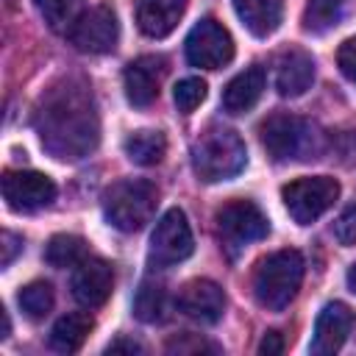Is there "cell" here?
Instances as JSON below:
<instances>
[{"instance_id": "1", "label": "cell", "mask_w": 356, "mask_h": 356, "mask_svg": "<svg viewBox=\"0 0 356 356\" xmlns=\"http://www.w3.org/2000/svg\"><path fill=\"white\" fill-rule=\"evenodd\" d=\"M33 125L42 147L61 161H78L100 142V120L92 92L78 78H64L42 95Z\"/></svg>"}, {"instance_id": "2", "label": "cell", "mask_w": 356, "mask_h": 356, "mask_svg": "<svg viewBox=\"0 0 356 356\" xmlns=\"http://www.w3.org/2000/svg\"><path fill=\"white\" fill-rule=\"evenodd\" d=\"M248 164L245 142L236 131L211 125L192 142V170L200 181L217 184L239 175Z\"/></svg>"}, {"instance_id": "3", "label": "cell", "mask_w": 356, "mask_h": 356, "mask_svg": "<svg viewBox=\"0 0 356 356\" xmlns=\"http://www.w3.org/2000/svg\"><path fill=\"white\" fill-rule=\"evenodd\" d=\"M300 281H303V256L292 248L275 250L259 261L253 273V295L259 306L270 312H281L295 300Z\"/></svg>"}, {"instance_id": "4", "label": "cell", "mask_w": 356, "mask_h": 356, "mask_svg": "<svg viewBox=\"0 0 356 356\" xmlns=\"http://www.w3.org/2000/svg\"><path fill=\"white\" fill-rule=\"evenodd\" d=\"M156 203H159V189L153 181L145 178H125L103 192V214L108 225H114L122 234H134L145 228L156 211Z\"/></svg>"}, {"instance_id": "5", "label": "cell", "mask_w": 356, "mask_h": 356, "mask_svg": "<svg viewBox=\"0 0 356 356\" xmlns=\"http://www.w3.org/2000/svg\"><path fill=\"white\" fill-rule=\"evenodd\" d=\"M337 197H339V181L328 175L295 178L281 189V200L298 225H312L314 220H320L337 203Z\"/></svg>"}, {"instance_id": "6", "label": "cell", "mask_w": 356, "mask_h": 356, "mask_svg": "<svg viewBox=\"0 0 356 356\" xmlns=\"http://www.w3.org/2000/svg\"><path fill=\"white\" fill-rule=\"evenodd\" d=\"M217 222V236L222 242V248L234 256L242 248H248L256 239H264L270 231V222L264 217V211L253 203V200H228L217 209L214 214Z\"/></svg>"}, {"instance_id": "7", "label": "cell", "mask_w": 356, "mask_h": 356, "mask_svg": "<svg viewBox=\"0 0 356 356\" xmlns=\"http://www.w3.org/2000/svg\"><path fill=\"white\" fill-rule=\"evenodd\" d=\"M312 125L295 114H270L259 125V139L261 147L273 161H292V159H306L312 150Z\"/></svg>"}, {"instance_id": "8", "label": "cell", "mask_w": 356, "mask_h": 356, "mask_svg": "<svg viewBox=\"0 0 356 356\" xmlns=\"http://www.w3.org/2000/svg\"><path fill=\"white\" fill-rule=\"evenodd\" d=\"M192 250H195V239L186 214L181 209H167L150 234V250H147L150 267H172L189 259Z\"/></svg>"}, {"instance_id": "9", "label": "cell", "mask_w": 356, "mask_h": 356, "mask_svg": "<svg viewBox=\"0 0 356 356\" xmlns=\"http://www.w3.org/2000/svg\"><path fill=\"white\" fill-rule=\"evenodd\" d=\"M186 61L200 70H220L234 58V39L231 33L211 17L200 19L186 36Z\"/></svg>"}, {"instance_id": "10", "label": "cell", "mask_w": 356, "mask_h": 356, "mask_svg": "<svg viewBox=\"0 0 356 356\" xmlns=\"http://www.w3.org/2000/svg\"><path fill=\"white\" fill-rule=\"evenodd\" d=\"M70 42L81 50V53H111L120 42V22L111 6H95L83 14H78V19L72 22V28L67 31Z\"/></svg>"}, {"instance_id": "11", "label": "cell", "mask_w": 356, "mask_h": 356, "mask_svg": "<svg viewBox=\"0 0 356 356\" xmlns=\"http://www.w3.org/2000/svg\"><path fill=\"white\" fill-rule=\"evenodd\" d=\"M3 197L14 211H39L56 200V184L36 170H8L3 175Z\"/></svg>"}, {"instance_id": "12", "label": "cell", "mask_w": 356, "mask_h": 356, "mask_svg": "<svg viewBox=\"0 0 356 356\" xmlns=\"http://www.w3.org/2000/svg\"><path fill=\"white\" fill-rule=\"evenodd\" d=\"M164 78H167V58L139 56L136 61H131L122 72V86H125L128 103L136 108H147L159 97Z\"/></svg>"}, {"instance_id": "13", "label": "cell", "mask_w": 356, "mask_h": 356, "mask_svg": "<svg viewBox=\"0 0 356 356\" xmlns=\"http://www.w3.org/2000/svg\"><path fill=\"white\" fill-rule=\"evenodd\" d=\"M353 323H356V317H353V312H350L348 303H339V300L325 303L323 312H320L317 320H314V334H312L309 350H312L314 356L337 353V350L345 345V339H348Z\"/></svg>"}, {"instance_id": "14", "label": "cell", "mask_w": 356, "mask_h": 356, "mask_svg": "<svg viewBox=\"0 0 356 356\" xmlns=\"http://www.w3.org/2000/svg\"><path fill=\"white\" fill-rule=\"evenodd\" d=\"M72 298L86 306V309H95V306H103L111 295V286H114V273H111V264L106 259H97V256H86L81 264H75V273H72Z\"/></svg>"}, {"instance_id": "15", "label": "cell", "mask_w": 356, "mask_h": 356, "mask_svg": "<svg viewBox=\"0 0 356 356\" xmlns=\"http://www.w3.org/2000/svg\"><path fill=\"white\" fill-rule=\"evenodd\" d=\"M178 309L189 320L211 325L225 312V295H222L220 284H214L209 278H195V281H186L184 289L178 292Z\"/></svg>"}, {"instance_id": "16", "label": "cell", "mask_w": 356, "mask_h": 356, "mask_svg": "<svg viewBox=\"0 0 356 356\" xmlns=\"http://www.w3.org/2000/svg\"><path fill=\"white\" fill-rule=\"evenodd\" d=\"M314 81V61L306 50L292 47L278 56L275 64V89L281 97H300Z\"/></svg>"}, {"instance_id": "17", "label": "cell", "mask_w": 356, "mask_h": 356, "mask_svg": "<svg viewBox=\"0 0 356 356\" xmlns=\"http://www.w3.org/2000/svg\"><path fill=\"white\" fill-rule=\"evenodd\" d=\"M189 0H136V25L150 39L172 33L186 11Z\"/></svg>"}, {"instance_id": "18", "label": "cell", "mask_w": 356, "mask_h": 356, "mask_svg": "<svg viewBox=\"0 0 356 356\" xmlns=\"http://www.w3.org/2000/svg\"><path fill=\"white\" fill-rule=\"evenodd\" d=\"M264 81L267 78H264V70L259 64L242 70L222 89V108L228 114H245V111H250L259 103L261 92H264Z\"/></svg>"}, {"instance_id": "19", "label": "cell", "mask_w": 356, "mask_h": 356, "mask_svg": "<svg viewBox=\"0 0 356 356\" xmlns=\"http://www.w3.org/2000/svg\"><path fill=\"white\" fill-rule=\"evenodd\" d=\"M234 8H236V17L242 19V25L259 39L275 33L281 25V17H284L281 0H234Z\"/></svg>"}, {"instance_id": "20", "label": "cell", "mask_w": 356, "mask_h": 356, "mask_svg": "<svg viewBox=\"0 0 356 356\" xmlns=\"http://www.w3.org/2000/svg\"><path fill=\"white\" fill-rule=\"evenodd\" d=\"M92 325H95L92 317L83 312H72V314L58 317L53 331H50V348L58 353H75L86 342Z\"/></svg>"}, {"instance_id": "21", "label": "cell", "mask_w": 356, "mask_h": 356, "mask_svg": "<svg viewBox=\"0 0 356 356\" xmlns=\"http://www.w3.org/2000/svg\"><path fill=\"white\" fill-rule=\"evenodd\" d=\"M125 156L139 167H153L167 153V139L161 131H134L122 142Z\"/></svg>"}, {"instance_id": "22", "label": "cell", "mask_w": 356, "mask_h": 356, "mask_svg": "<svg viewBox=\"0 0 356 356\" xmlns=\"http://www.w3.org/2000/svg\"><path fill=\"white\" fill-rule=\"evenodd\" d=\"M164 309H167V292H164V284L159 281H142L139 289H136V298H134V314L136 320L142 323H159L164 320Z\"/></svg>"}, {"instance_id": "23", "label": "cell", "mask_w": 356, "mask_h": 356, "mask_svg": "<svg viewBox=\"0 0 356 356\" xmlns=\"http://www.w3.org/2000/svg\"><path fill=\"white\" fill-rule=\"evenodd\" d=\"M44 259H47V264H53L58 270L75 267L86 259V242L75 234H56L44 248Z\"/></svg>"}, {"instance_id": "24", "label": "cell", "mask_w": 356, "mask_h": 356, "mask_svg": "<svg viewBox=\"0 0 356 356\" xmlns=\"http://www.w3.org/2000/svg\"><path fill=\"white\" fill-rule=\"evenodd\" d=\"M17 300H19V309L25 312V317L42 320L44 314H50L56 298H53V286L47 281H33V284H28V286L19 289Z\"/></svg>"}, {"instance_id": "25", "label": "cell", "mask_w": 356, "mask_h": 356, "mask_svg": "<svg viewBox=\"0 0 356 356\" xmlns=\"http://www.w3.org/2000/svg\"><path fill=\"white\" fill-rule=\"evenodd\" d=\"M39 14L53 31H70L72 22L78 19V0H33Z\"/></svg>"}, {"instance_id": "26", "label": "cell", "mask_w": 356, "mask_h": 356, "mask_svg": "<svg viewBox=\"0 0 356 356\" xmlns=\"http://www.w3.org/2000/svg\"><path fill=\"white\" fill-rule=\"evenodd\" d=\"M172 100H175V106H178L181 114H192L206 100V81H200V78H184V81H178V86L172 92Z\"/></svg>"}, {"instance_id": "27", "label": "cell", "mask_w": 356, "mask_h": 356, "mask_svg": "<svg viewBox=\"0 0 356 356\" xmlns=\"http://www.w3.org/2000/svg\"><path fill=\"white\" fill-rule=\"evenodd\" d=\"M167 350L170 353H200V350H217V345H211V342H206V339H200V337H195V334H181V337H172L170 342H167Z\"/></svg>"}, {"instance_id": "28", "label": "cell", "mask_w": 356, "mask_h": 356, "mask_svg": "<svg viewBox=\"0 0 356 356\" xmlns=\"http://www.w3.org/2000/svg\"><path fill=\"white\" fill-rule=\"evenodd\" d=\"M334 236L339 245H356V206L345 209L334 222Z\"/></svg>"}, {"instance_id": "29", "label": "cell", "mask_w": 356, "mask_h": 356, "mask_svg": "<svg viewBox=\"0 0 356 356\" xmlns=\"http://www.w3.org/2000/svg\"><path fill=\"white\" fill-rule=\"evenodd\" d=\"M337 64H339L342 75H345L350 83H356V36H350V39H345V42L339 44V50H337Z\"/></svg>"}, {"instance_id": "30", "label": "cell", "mask_w": 356, "mask_h": 356, "mask_svg": "<svg viewBox=\"0 0 356 356\" xmlns=\"http://www.w3.org/2000/svg\"><path fill=\"white\" fill-rule=\"evenodd\" d=\"M345 0H309V22L317 19V22H328L331 17H337L339 6Z\"/></svg>"}, {"instance_id": "31", "label": "cell", "mask_w": 356, "mask_h": 356, "mask_svg": "<svg viewBox=\"0 0 356 356\" xmlns=\"http://www.w3.org/2000/svg\"><path fill=\"white\" fill-rule=\"evenodd\" d=\"M0 248H3V256H0V264L3 267H8L11 261H14V256L22 250V239L17 236V234H11V231H3V236H0Z\"/></svg>"}, {"instance_id": "32", "label": "cell", "mask_w": 356, "mask_h": 356, "mask_svg": "<svg viewBox=\"0 0 356 356\" xmlns=\"http://www.w3.org/2000/svg\"><path fill=\"white\" fill-rule=\"evenodd\" d=\"M281 350H284L281 334H278V331H267V334L261 337V342H259V353H261V356H275V353H281Z\"/></svg>"}, {"instance_id": "33", "label": "cell", "mask_w": 356, "mask_h": 356, "mask_svg": "<svg viewBox=\"0 0 356 356\" xmlns=\"http://www.w3.org/2000/svg\"><path fill=\"white\" fill-rule=\"evenodd\" d=\"M120 350H125V353H142V345L139 342H134V339H114L108 348H106V353H120Z\"/></svg>"}, {"instance_id": "34", "label": "cell", "mask_w": 356, "mask_h": 356, "mask_svg": "<svg viewBox=\"0 0 356 356\" xmlns=\"http://www.w3.org/2000/svg\"><path fill=\"white\" fill-rule=\"evenodd\" d=\"M345 281H348L350 292H356V264H350V267H348V275H345Z\"/></svg>"}]
</instances>
